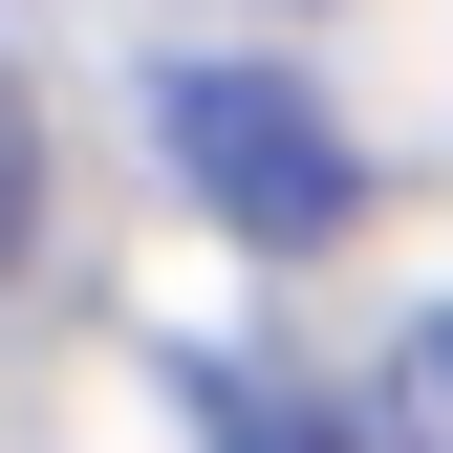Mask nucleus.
<instances>
[{
    "label": "nucleus",
    "mask_w": 453,
    "mask_h": 453,
    "mask_svg": "<svg viewBox=\"0 0 453 453\" xmlns=\"http://www.w3.org/2000/svg\"><path fill=\"white\" fill-rule=\"evenodd\" d=\"M195 411H216V453H346V411H303L259 367H195Z\"/></svg>",
    "instance_id": "obj_2"
},
{
    "label": "nucleus",
    "mask_w": 453,
    "mask_h": 453,
    "mask_svg": "<svg viewBox=\"0 0 453 453\" xmlns=\"http://www.w3.org/2000/svg\"><path fill=\"white\" fill-rule=\"evenodd\" d=\"M388 453H453V324L388 346Z\"/></svg>",
    "instance_id": "obj_3"
},
{
    "label": "nucleus",
    "mask_w": 453,
    "mask_h": 453,
    "mask_svg": "<svg viewBox=\"0 0 453 453\" xmlns=\"http://www.w3.org/2000/svg\"><path fill=\"white\" fill-rule=\"evenodd\" d=\"M43 238V108H22V65H0V259Z\"/></svg>",
    "instance_id": "obj_4"
},
{
    "label": "nucleus",
    "mask_w": 453,
    "mask_h": 453,
    "mask_svg": "<svg viewBox=\"0 0 453 453\" xmlns=\"http://www.w3.org/2000/svg\"><path fill=\"white\" fill-rule=\"evenodd\" d=\"M151 130H173L195 216H216V238H259V259H303V238H346V216H367V151L324 130L303 65H151Z\"/></svg>",
    "instance_id": "obj_1"
}]
</instances>
